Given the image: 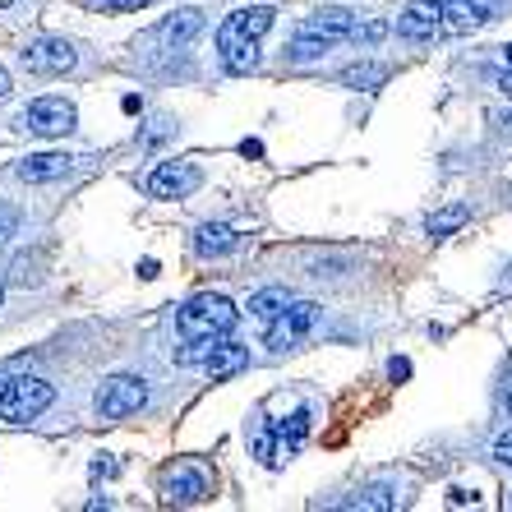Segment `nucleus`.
<instances>
[{
	"mask_svg": "<svg viewBox=\"0 0 512 512\" xmlns=\"http://www.w3.org/2000/svg\"><path fill=\"white\" fill-rule=\"evenodd\" d=\"M273 28V10L268 5H250V10H236L222 19L217 28V51H222V65L231 74H250L259 65V37Z\"/></svg>",
	"mask_w": 512,
	"mask_h": 512,
	"instance_id": "1",
	"label": "nucleus"
},
{
	"mask_svg": "<svg viewBox=\"0 0 512 512\" xmlns=\"http://www.w3.org/2000/svg\"><path fill=\"white\" fill-rule=\"evenodd\" d=\"M236 319H240V310L227 296H194L190 305H180L176 328L185 342L190 337H227L236 328Z\"/></svg>",
	"mask_w": 512,
	"mask_h": 512,
	"instance_id": "2",
	"label": "nucleus"
},
{
	"mask_svg": "<svg viewBox=\"0 0 512 512\" xmlns=\"http://www.w3.org/2000/svg\"><path fill=\"white\" fill-rule=\"evenodd\" d=\"M51 402H56V388H51L47 379H10V393L0 402V420H5V425H28V420H37Z\"/></svg>",
	"mask_w": 512,
	"mask_h": 512,
	"instance_id": "3",
	"label": "nucleus"
},
{
	"mask_svg": "<svg viewBox=\"0 0 512 512\" xmlns=\"http://www.w3.org/2000/svg\"><path fill=\"white\" fill-rule=\"evenodd\" d=\"M143 402H148V383H143L139 374H111V379L97 388V416L102 420H125V416H134Z\"/></svg>",
	"mask_w": 512,
	"mask_h": 512,
	"instance_id": "4",
	"label": "nucleus"
},
{
	"mask_svg": "<svg viewBox=\"0 0 512 512\" xmlns=\"http://www.w3.org/2000/svg\"><path fill=\"white\" fill-rule=\"evenodd\" d=\"M503 10L508 0H443V33H476Z\"/></svg>",
	"mask_w": 512,
	"mask_h": 512,
	"instance_id": "5",
	"label": "nucleus"
},
{
	"mask_svg": "<svg viewBox=\"0 0 512 512\" xmlns=\"http://www.w3.org/2000/svg\"><path fill=\"white\" fill-rule=\"evenodd\" d=\"M74 107L65 102V97H37L33 107L24 111V130L42 134V139H60V134L74 130Z\"/></svg>",
	"mask_w": 512,
	"mask_h": 512,
	"instance_id": "6",
	"label": "nucleus"
},
{
	"mask_svg": "<svg viewBox=\"0 0 512 512\" xmlns=\"http://www.w3.org/2000/svg\"><path fill=\"white\" fill-rule=\"evenodd\" d=\"M314 319H319V305H314V300H291V305L273 319V328H268V346H273V351L296 346L300 337L314 328Z\"/></svg>",
	"mask_w": 512,
	"mask_h": 512,
	"instance_id": "7",
	"label": "nucleus"
},
{
	"mask_svg": "<svg viewBox=\"0 0 512 512\" xmlns=\"http://www.w3.org/2000/svg\"><path fill=\"white\" fill-rule=\"evenodd\" d=\"M74 47L65 42V37H37V42H28L24 51V65L33 74H70L74 70Z\"/></svg>",
	"mask_w": 512,
	"mask_h": 512,
	"instance_id": "8",
	"label": "nucleus"
},
{
	"mask_svg": "<svg viewBox=\"0 0 512 512\" xmlns=\"http://www.w3.org/2000/svg\"><path fill=\"white\" fill-rule=\"evenodd\" d=\"M199 167L194 162H162V167L148 176V194L157 199H185V194L199 190Z\"/></svg>",
	"mask_w": 512,
	"mask_h": 512,
	"instance_id": "9",
	"label": "nucleus"
},
{
	"mask_svg": "<svg viewBox=\"0 0 512 512\" xmlns=\"http://www.w3.org/2000/svg\"><path fill=\"white\" fill-rule=\"evenodd\" d=\"M397 33H402L406 42H429L434 33H443V0H416V5L397 19Z\"/></svg>",
	"mask_w": 512,
	"mask_h": 512,
	"instance_id": "10",
	"label": "nucleus"
},
{
	"mask_svg": "<svg viewBox=\"0 0 512 512\" xmlns=\"http://www.w3.org/2000/svg\"><path fill=\"white\" fill-rule=\"evenodd\" d=\"M203 33V10H176L171 14V19H162V24H157V42H167V47H190L194 37Z\"/></svg>",
	"mask_w": 512,
	"mask_h": 512,
	"instance_id": "11",
	"label": "nucleus"
},
{
	"mask_svg": "<svg viewBox=\"0 0 512 512\" xmlns=\"http://www.w3.org/2000/svg\"><path fill=\"white\" fill-rule=\"evenodd\" d=\"M167 499L171 503H203L208 499V476L199 466H176L167 476Z\"/></svg>",
	"mask_w": 512,
	"mask_h": 512,
	"instance_id": "12",
	"label": "nucleus"
},
{
	"mask_svg": "<svg viewBox=\"0 0 512 512\" xmlns=\"http://www.w3.org/2000/svg\"><path fill=\"white\" fill-rule=\"evenodd\" d=\"M351 28H356V14H351V10H342V5H323V10H314L310 19H305V33L333 37V42H342V37H351Z\"/></svg>",
	"mask_w": 512,
	"mask_h": 512,
	"instance_id": "13",
	"label": "nucleus"
},
{
	"mask_svg": "<svg viewBox=\"0 0 512 512\" xmlns=\"http://www.w3.org/2000/svg\"><path fill=\"white\" fill-rule=\"evenodd\" d=\"M60 176H70V157L65 153H33L19 162V180H28V185H47V180Z\"/></svg>",
	"mask_w": 512,
	"mask_h": 512,
	"instance_id": "14",
	"label": "nucleus"
},
{
	"mask_svg": "<svg viewBox=\"0 0 512 512\" xmlns=\"http://www.w3.org/2000/svg\"><path fill=\"white\" fill-rule=\"evenodd\" d=\"M250 365V351L240 342H217L213 356L203 360V370H208V379H231V374H240Z\"/></svg>",
	"mask_w": 512,
	"mask_h": 512,
	"instance_id": "15",
	"label": "nucleus"
},
{
	"mask_svg": "<svg viewBox=\"0 0 512 512\" xmlns=\"http://www.w3.org/2000/svg\"><path fill=\"white\" fill-rule=\"evenodd\" d=\"M328 51H333V37H319V33H305V28H300V37L286 47V60H291V65H310V60H323Z\"/></svg>",
	"mask_w": 512,
	"mask_h": 512,
	"instance_id": "16",
	"label": "nucleus"
},
{
	"mask_svg": "<svg viewBox=\"0 0 512 512\" xmlns=\"http://www.w3.org/2000/svg\"><path fill=\"white\" fill-rule=\"evenodd\" d=\"M194 250L203 254V259H213V254H227V250H236V231L231 227H199V240H194Z\"/></svg>",
	"mask_w": 512,
	"mask_h": 512,
	"instance_id": "17",
	"label": "nucleus"
},
{
	"mask_svg": "<svg viewBox=\"0 0 512 512\" xmlns=\"http://www.w3.org/2000/svg\"><path fill=\"white\" fill-rule=\"evenodd\" d=\"M291 305V296H286L282 286H268V291H259V296H250V314L254 319H263V323H273L277 314Z\"/></svg>",
	"mask_w": 512,
	"mask_h": 512,
	"instance_id": "18",
	"label": "nucleus"
},
{
	"mask_svg": "<svg viewBox=\"0 0 512 512\" xmlns=\"http://www.w3.org/2000/svg\"><path fill=\"white\" fill-rule=\"evenodd\" d=\"M305 429H310V411H296V416H291V425H273V434L282 439V457L296 453L300 443H305Z\"/></svg>",
	"mask_w": 512,
	"mask_h": 512,
	"instance_id": "19",
	"label": "nucleus"
},
{
	"mask_svg": "<svg viewBox=\"0 0 512 512\" xmlns=\"http://www.w3.org/2000/svg\"><path fill=\"white\" fill-rule=\"evenodd\" d=\"M466 217H471V213H466V203H453V208H443V213L429 217L425 231H429V236H453V231L462 227Z\"/></svg>",
	"mask_w": 512,
	"mask_h": 512,
	"instance_id": "20",
	"label": "nucleus"
},
{
	"mask_svg": "<svg viewBox=\"0 0 512 512\" xmlns=\"http://www.w3.org/2000/svg\"><path fill=\"white\" fill-rule=\"evenodd\" d=\"M388 79V70L383 65H346L342 70V84L346 88H374V84H383Z\"/></svg>",
	"mask_w": 512,
	"mask_h": 512,
	"instance_id": "21",
	"label": "nucleus"
},
{
	"mask_svg": "<svg viewBox=\"0 0 512 512\" xmlns=\"http://www.w3.org/2000/svg\"><path fill=\"white\" fill-rule=\"evenodd\" d=\"M356 508H374V512H388V508H397V494L388 485H370L365 494L356 499Z\"/></svg>",
	"mask_w": 512,
	"mask_h": 512,
	"instance_id": "22",
	"label": "nucleus"
},
{
	"mask_svg": "<svg viewBox=\"0 0 512 512\" xmlns=\"http://www.w3.org/2000/svg\"><path fill=\"white\" fill-rule=\"evenodd\" d=\"M383 37H388V24H383V19H365V24L351 28V42H356V47H374Z\"/></svg>",
	"mask_w": 512,
	"mask_h": 512,
	"instance_id": "23",
	"label": "nucleus"
},
{
	"mask_svg": "<svg viewBox=\"0 0 512 512\" xmlns=\"http://www.w3.org/2000/svg\"><path fill=\"white\" fill-rule=\"evenodd\" d=\"M10 236H19V208H14V203H0V245Z\"/></svg>",
	"mask_w": 512,
	"mask_h": 512,
	"instance_id": "24",
	"label": "nucleus"
},
{
	"mask_svg": "<svg viewBox=\"0 0 512 512\" xmlns=\"http://www.w3.org/2000/svg\"><path fill=\"white\" fill-rule=\"evenodd\" d=\"M494 457H499L503 466H512V429H508V434H499V439H494Z\"/></svg>",
	"mask_w": 512,
	"mask_h": 512,
	"instance_id": "25",
	"label": "nucleus"
},
{
	"mask_svg": "<svg viewBox=\"0 0 512 512\" xmlns=\"http://www.w3.org/2000/svg\"><path fill=\"white\" fill-rule=\"evenodd\" d=\"M102 5H107L111 14H130V10H143L148 0H102Z\"/></svg>",
	"mask_w": 512,
	"mask_h": 512,
	"instance_id": "26",
	"label": "nucleus"
},
{
	"mask_svg": "<svg viewBox=\"0 0 512 512\" xmlns=\"http://www.w3.org/2000/svg\"><path fill=\"white\" fill-rule=\"evenodd\" d=\"M388 374H393V379H406V374H411V365H406V360H393V365H388Z\"/></svg>",
	"mask_w": 512,
	"mask_h": 512,
	"instance_id": "27",
	"label": "nucleus"
},
{
	"mask_svg": "<svg viewBox=\"0 0 512 512\" xmlns=\"http://www.w3.org/2000/svg\"><path fill=\"white\" fill-rule=\"evenodd\" d=\"M494 84H499V88H503V93H508V97H512V74H508V70H499V74H494Z\"/></svg>",
	"mask_w": 512,
	"mask_h": 512,
	"instance_id": "28",
	"label": "nucleus"
},
{
	"mask_svg": "<svg viewBox=\"0 0 512 512\" xmlns=\"http://www.w3.org/2000/svg\"><path fill=\"white\" fill-rule=\"evenodd\" d=\"M93 476H116V462H93Z\"/></svg>",
	"mask_w": 512,
	"mask_h": 512,
	"instance_id": "29",
	"label": "nucleus"
},
{
	"mask_svg": "<svg viewBox=\"0 0 512 512\" xmlns=\"http://www.w3.org/2000/svg\"><path fill=\"white\" fill-rule=\"evenodd\" d=\"M5 93H10V74L0 70V97H5Z\"/></svg>",
	"mask_w": 512,
	"mask_h": 512,
	"instance_id": "30",
	"label": "nucleus"
},
{
	"mask_svg": "<svg viewBox=\"0 0 512 512\" xmlns=\"http://www.w3.org/2000/svg\"><path fill=\"white\" fill-rule=\"evenodd\" d=\"M5 393H10V379H5V374H0V402H5Z\"/></svg>",
	"mask_w": 512,
	"mask_h": 512,
	"instance_id": "31",
	"label": "nucleus"
},
{
	"mask_svg": "<svg viewBox=\"0 0 512 512\" xmlns=\"http://www.w3.org/2000/svg\"><path fill=\"white\" fill-rule=\"evenodd\" d=\"M5 5H14V0H0V10H5Z\"/></svg>",
	"mask_w": 512,
	"mask_h": 512,
	"instance_id": "32",
	"label": "nucleus"
},
{
	"mask_svg": "<svg viewBox=\"0 0 512 512\" xmlns=\"http://www.w3.org/2000/svg\"><path fill=\"white\" fill-rule=\"evenodd\" d=\"M508 65H512V42H508Z\"/></svg>",
	"mask_w": 512,
	"mask_h": 512,
	"instance_id": "33",
	"label": "nucleus"
},
{
	"mask_svg": "<svg viewBox=\"0 0 512 512\" xmlns=\"http://www.w3.org/2000/svg\"><path fill=\"white\" fill-rule=\"evenodd\" d=\"M0 300H5V291H0Z\"/></svg>",
	"mask_w": 512,
	"mask_h": 512,
	"instance_id": "34",
	"label": "nucleus"
},
{
	"mask_svg": "<svg viewBox=\"0 0 512 512\" xmlns=\"http://www.w3.org/2000/svg\"><path fill=\"white\" fill-rule=\"evenodd\" d=\"M508 503H512V494H508Z\"/></svg>",
	"mask_w": 512,
	"mask_h": 512,
	"instance_id": "35",
	"label": "nucleus"
}]
</instances>
